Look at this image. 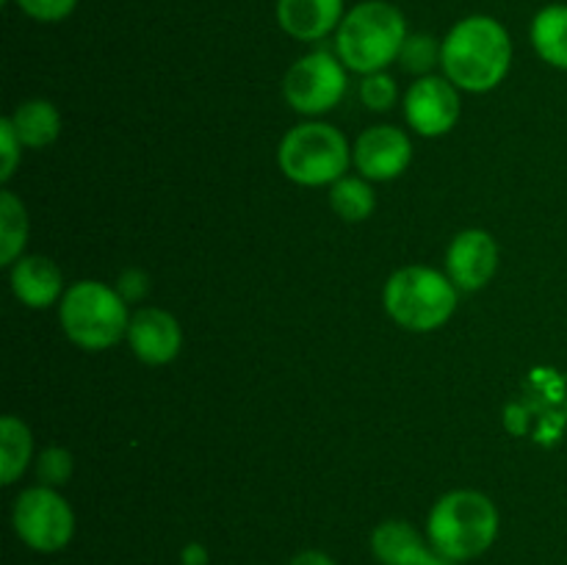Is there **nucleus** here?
Segmentation results:
<instances>
[{
	"mask_svg": "<svg viewBox=\"0 0 567 565\" xmlns=\"http://www.w3.org/2000/svg\"><path fill=\"white\" fill-rule=\"evenodd\" d=\"M513 42L507 28L485 14L460 20L441 44L443 75L463 92H491L507 78Z\"/></svg>",
	"mask_w": 567,
	"mask_h": 565,
	"instance_id": "obj_1",
	"label": "nucleus"
},
{
	"mask_svg": "<svg viewBox=\"0 0 567 565\" xmlns=\"http://www.w3.org/2000/svg\"><path fill=\"white\" fill-rule=\"evenodd\" d=\"M498 537V510L480 491H449L432 504L426 541L441 557L468 563L482 557Z\"/></svg>",
	"mask_w": 567,
	"mask_h": 565,
	"instance_id": "obj_2",
	"label": "nucleus"
},
{
	"mask_svg": "<svg viewBox=\"0 0 567 565\" xmlns=\"http://www.w3.org/2000/svg\"><path fill=\"white\" fill-rule=\"evenodd\" d=\"M408 37V22L396 6L388 0H363L343 14L336 31V50L347 70L371 75L399 61Z\"/></svg>",
	"mask_w": 567,
	"mask_h": 565,
	"instance_id": "obj_3",
	"label": "nucleus"
},
{
	"mask_svg": "<svg viewBox=\"0 0 567 565\" xmlns=\"http://www.w3.org/2000/svg\"><path fill=\"white\" fill-rule=\"evenodd\" d=\"M59 319L66 338L89 352H100L127 338V302L120 291L100 280H78L59 302Z\"/></svg>",
	"mask_w": 567,
	"mask_h": 565,
	"instance_id": "obj_4",
	"label": "nucleus"
},
{
	"mask_svg": "<svg viewBox=\"0 0 567 565\" xmlns=\"http://www.w3.org/2000/svg\"><path fill=\"white\" fill-rule=\"evenodd\" d=\"M452 277L430 266H404L385 282V310L410 332H432L452 319L457 308Z\"/></svg>",
	"mask_w": 567,
	"mask_h": 565,
	"instance_id": "obj_5",
	"label": "nucleus"
},
{
	"mask_svg": "<svg viewBox=\"0 0 567 565\" xmlns=\"http://www.w3.org/2000/svg\"><path fill=\"white\" fill-rule=\"evenodd\" d=\"M277 164L299 186H332L347 175L352 147L338 127L327 122H302L282 136Z\"/></svg>",
	"mask_w": 567,
	"mask_h": 565,
	"instance_id": "obj_6",
	"label": "nucleus"
},
{
	"mask_svg": "<svg viewBox=\"0 0 567 565\" xmlns=\"http://www.w3.org/2000/svg\"><path fill=\"white\" fill-rule=\"evenodd\" d=\"M11 526L28 548L39 554H55L70 546L75 535V513L55 487L33 485L14 499Z\"/></svg>",
	"mask_w": 567,
	"mask_h": 565,
	"instance_id": "obj_7",
	"label": "nucleus"
},
{
	"mask_svg": "<svg viewBox=\"0 0 567 565\" xmlns=\"http://www.w3.org/2000/svg\"><path fill=\"white\" fill-rule=\"evenodd\" d=\"M282 94H286L288 105L299 114H327L347 94V66L338 55L327 53V50L302 55L286 72Z\"/></svg>",
	"mask_w": 567,
	"mask_h": 565,
	"instance_id": "obj_8",
	"label": "nucleus"
},
{
	"mask_svg": "<svg viewBox=\"0 0 567 565\" xmlns=\"http://www.w3.org/2000/svg\"><path fill=\"white\" fill-rule=\"evenodd\" d=\"M460 89L446 75H424L404 94V116L410 127L426 138L443 136L460 120Z\"/></svg>",
	"mask_w": 567,
	"mask_h": 565,
	"instance_id": "obj_9",
	"label": "nucleus"
},
{
	"mask_svg": "<svg viewBox=\"0 0 567 565\" xmlns=\"http://www.w3.org/2000/svg\"><path fill=\"white\" fill-rule=\"evenodd\" d=\"M352 161L365 181H393L413 161V144L408 133L393 125L365 127L354 142Z\"/></svg>",
	"mask_w": 567,
	"mask_h": 565,
	"instance_id": "obj_10",
	"label": "nucleus"
},
{
	"mask_svg": "<svg viewBox=\"0 0 567 565\" xmlns=\"http://www.w3.org/2000/svg\"><path fill=\"white\" fill-rule=\"evenodd\" d=\"M498 266V247L493 236L471 227L454 236L446 253V275L460 291H480L493 280Z\"/></svg>",
	"mask_w": 567,
	"mask_h": 565,
	"instance_id": "obj_11",
	"label": "nucleus"
},
{
	"mask_svg": "<svg viewBox=\"0 0 567 565\" xmlns=\"http://www.w3.org/2000/svg\"><path fill=\"white\" fill-rule=\"evenodd\" d=\"M133 355L147 366H164L177 358L183 343L181 325L164 308H138L127 325Z\"/></svg>",
	"mask_w": 567,
	"mask_h": 565,
	"instance_id": "obj_12",
	"label": "nucleus"
},
{
	"mask_svg": "<svg viewBox=\"0 0 567 565\" xmlns=\"http://www.w3.org/2000/svg\"><path fill=\"white\" fill-rule=\"evenodd\" d=\"M11 291L22 305L33 310L50 308L64 297V277L61 269L44 255H22L11 264Z\"/></svg>",
	"mask_w": 567,
	"mask_h": 565,
	"instance_id": "obj_13",
	"label": "nucleus"
},
{
	"mask_svg": "<svg viewBox=\"0 0 567 565\" xmlns=\"http://www.w3.org/2000/svg\"><path fill=\"white\" fill-rule=\"evenodd\" d=\"M343 14V0H277V22L299 42L330 37L338 31Z\"/></svg>",
	"mask_w": 567,
	"mask_h": 565,
	"instance_id": "obj_14",
	"label": "nucleus"
},
{
	"mask_svg": "<svg viewBox=\"0 0 567 565\" xmlns=\"http://www.w3.org/2000/svg\"><path fill=\"white\" fill-rule=\"evenodd\" d=\"M371 554L380 565H426L435 548L410 521H382L371 532Z\"/></svg>",
	"mask_w": 567,
	"mask_h": 565,
	"instance_id": "obj_15",
	"label": "nucleus"
},
{
	"mask_svg": "<svg viewBox=\"0 0 567 565\" xmlns=\"http://www.w3.org/2000/svg\"><path fill=\"white\" fill-rule=\"evenodd\" d=\"M11 125H14L17 136H20L22 147L42 150L48 144H53L61 133V114L50 100L33 97L25 100L14 109V114L9 116Z\"/></svg>",
	"mask_w": 567,
	"mask_h": 565,
	"instance_id": "obj_16",
	"label": "nucleus"
},
{
	"mask_svg": "<svg viewBox=\"0 0 567 565\" xmlns=\"http://www.w3.org/2000/svg\"><path fill=\"white\" fill-rule=\"evenodd\" d=\"M532 44L546 64L567 70V6L551 3L532 20Z\"/></svg>",
	"mask_w": 567,
	"mask_h": 565,
	"instance_id": "obj_17",
	"label": "nucleus"
},
{
	"mask_svg": "<svg viewBox=\"0 0 567 565\" xmlns=\"http://www.w3.org/2000/svg\"><path fill=\"white\" fill-rule=\"evenodd\" d=\"M31 430L17 415H3L0 419V480H3V485L17 482V476L31 463Z\"/></svg>",
	"mask_w": 567,
	"mask_h": 565,
	"instance_id": "obj_18",
	"label": "nucleus"
},
{
	"mask_svg": "<svg viewBox=\"0 0 567 565\" xmlns=\"http://www.w3.org/2000/svg\"><path fill=\"white\" fill-rule=\"evenodd\" d=\"M28 242V214L14 192L6 188L0 194V264L11 266L22 258V247Z\"/></svg>",
	"mask_w": 567,
	"mask_h": 565,
	"instance_id": "obj_19",
	"label": "nucleus"
},
{
	"mask_svg": "<svg viewBox=\"0 0 567 565\" xmlns=\"http://www.w3.org/2000/svg\"><path fill=\"white\" fill-rule=\"evenodd\" d=\"M330 205L343 222H363L374 210V188L369 186L365 177L343 175L330 186Z\"/></svg>",
	"mask_w": 567,
	"mask_h": 565,
	"instance_id": "obj_20",
	"label": "nucleus"
},
{
	"mask_svg": "<svg viewBox=\"0 0 567 565\" xmlns=\"http://www.w3.org/2000/svg\"><path fill=\"white\" fill-rule=\"evenodd\" d=\"M399 61L408 72L424 78L430 75L432 66L441 64V44L435 42V37L430 33H410L402 44V53H399Z\"/></svg>",
	"mask_w": 567,
	"mask_h": 565,
	"instance_id": "obj_21",
	"label": "nucleus"
},
{
	"mask_svg": "<svg viewBox=\"0 0 567 565\" xmlns=\"http://www.w3.org/2000/svg\"><path fill=\"white\" fill-rule=\"evenodd\" d=\"M396 97H399L396 81H393L385 70L371 72V75H365L363 83H360V100H363L365 109L371 111L393 109Z\"/></svg>",
	"mask_w": 567,
	"mask_h": 565,
	"instance_id": "obj_22",
	"label": "nucleus"
},
{
	"mask_svg": "<svg viewBox=\"0 0 567 565\" xmlns=\"http://www.w3.org/2000/svg\"><path fill=\"white\" fill-rule=\"evenodd\" d=\"M72 476V454L61 446H50L37 460L39 485L59 487Z\"/></svg>",
	"mask_w": 567,
	"mask_h": 565,
	"instance_id": "obj_23",
	"label": "nucleus"
},
{
	"mask_svg": "<svg viewBox=\"0 0 567 565\" xmlns=\"http://www.w3.org/2000/svg\"><path fill=\"white\" fill-rule=\"evenodd\" d=\"M37 22H61L75 11L78 0H14Z\"/></svg>",
	"mask_w": 567,
	"mask_h": 565,
	"instance_id": "obj_24",
	"label": "nucleus"
},
{
	"mask_svg": "<svg viewBox=\"0 0 567 565\" xmlns=\"http://www.w3.org/2000/svg\"><path fill=\"white\" fill-rule=\"evenodd\" d=\"M0 153H3V166H0V181L9 183L11 175H14L17 164H20V150H22V142L20 136H17L14 125H11V120L6 116V120H0Z\"/></svg>",
	"mask_w": 567,
	"mask_h": 565,
	"instance_id": "obj_25",
	"label": "nucleus"
},
{
	"mask_svg": "<svg viewBox=\"0 0 567 565\" xmlns=\"http://www.w3.org/2000/svg\"><path fill=\"white\" fill-rule=\"evenodd\" d=\"M116 291H120V297L125 299V302H138V299L150 291L147 275H144L142 269H127L125 275L120 277V286H116Z\"/></svg>",
	"mask_w": 567,
	"mask_h": 565,
	"instance_id": "obj_26",
	"label": "nucleus"
},
{
	"mask_svg": "<svg viewBox=\"0 0 567 565\" xmlns=\"http://www.w3.org/2000/svg\"><path fill=\"white\" fill-rule=\"evenodd\" d=\"M288 565H336V559L327 552H319V548H305Z\"/></svg>",
	"mask_w": 567,
	"mask_h": 565,
	"instance_id": "obj_27",
	"label": "nucleus"
},
{
	"mask_svg": "<svg viewBox=\"0 0 567 565\" xmlns=\"http://www.w3.org/2000/svg\"><path fill=\"white\" fill-rule=\"evenodd\" d=\"M183 565H208V548L203 543H188L181 554Z\"/></svg>",
	"mask_w": 567,
	"mask_h": 565,
	"instance_id": "obj_28",
	"label": "nucleus"
},
{
	"mask_svg": "<svg viewBox=\"0 0 567 565\" xmlns=\"http://www.w3.org/2000/svg\"><path fill=\"white\" fill-rule=\"evenodd\" d=\"M426 565H463V563H454V559H446V557H441V554H432V557H430V563H426Z\"/></svg>",
	"mask_w": 567,
	"mask_h": 565,
	"instance_id": "obj_29",
	"label": "nucleus"
},
{
	"mask_svg": "<svg viewBox=\"0 0 567 565\" xmlns=\"http://www.w3.org/2000/svg\"><path fill=\"white\" fill-rule=\"evenodd\" d=\"M3 3H9V0H3Z\"/></svg>",
	"mask_w": 567,
	"mask_h": 565,
	"instance_id": "obj_30",
	"label": "nucleus"
}]
</instances>
